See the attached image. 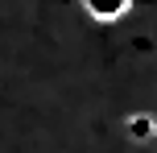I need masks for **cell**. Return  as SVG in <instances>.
Returning a JSON list of instances; mask_svg holds the SVG:
<instances>
[{"label":"cell","mask_w":157,"mask_h":153,"mask_svg":"<svg viewBox=\"0 0 157 153\" xmlns=\"http://www.w3.org/2000/svg\"><path fill=\"white\" fill-rule=\"evenodd\" d=\"M83 8L91 17H99V21H116V17L128 8V0H83Z\"/></svg>","instance_id":"1"}]
</instances>
